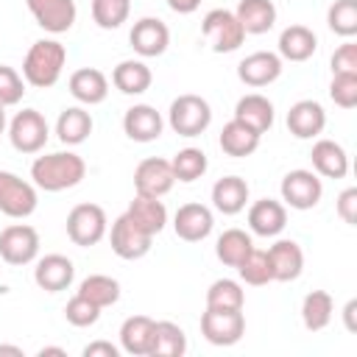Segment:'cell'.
Returning <instances> with one entry per match:
<instances>
[{"instance_id": "1", "label": "cell", "mask_w": 357, "mask_h": 357, "mask_svg": "<svg viewBox=\"0 0 357 357\" xmlns=\"http://www.w3.org/2000/svg\"><path fill=\"white\" fill-rule=\"evenodd\" d=\"M86 176V165L78 153L73 151H56V153H45L36 156L31 165V178L33 187L45 190V192H61L70 190L75 184H81V178Z\"/></svg>"}, {"instance_id": "2", "label": "cell", "mask_w": 357, "mask_h": 357, "mask_svg": "<svg viewBox=\"0 0 357 357\" xmlns=\"http://www.w3.org/2000/svg\"><path fill=\"white\" fill-rule=\"evenodd\" d=\"M64 61H67V50H64L61 42H56V39H39L25 53L22 78H25V84H31L36 89H50L61 78Z\"/></svg>"}, {"instance_id": "3", "label": "cell", "mask_w": 357, "mask_h": 357, "mask_svg": "<svg viewBox=\"0 0 357 357\" xmlns=\"http://www.w3.org/2000/svg\"><path fill=\"white\" fill-rule=\"evenodd\" d=\"M167 123L178 137H201L212 123V106L201 95H178L167 109Z\"/></svg>"}, {"instance_id": "4", "label": "cell", "mask_w": 357, "mask_h": 357, "mask_svg": "<svg viewBox=\"0 0 357 357\" xmlns=\"http://www.w3.org/2000/svg\"><path fill=\"white\" fill-rule=\"evenodd\" d=\"M106 229H109V220L103 206L98 204H78L67 215V237L81 248L100 243L106 237Z\"/></svg>"}, {"instance_id": "5", "label": "cell", "mask_w": 357, "mask_h": 357, "mask_svg": "<svg viewBox=\"0 0 357 357\" xmlns=\"http://www.w3.org/2000/svg\"><path fill=\"white\" fill-rule=\"evenodd\" d=\"M201 31H204V36H206V42L215 53H231L245 42L243 25L237 22L234 11H226V8L206 11V17L201 22Z\"/></svg>"}, {"instance_id": "6", "label": "cell", "mask_w": 357, "mask_h": 357, "mask_svg": "<svg viewBox=\"0 0 357 357\" xmlns=\"http://www.w3.org/2000/svg\"><path fill=\"white\" fill-rule=\"evenodd\" d=\"M50 137L47 120L36 109H22L8 123V139L20 153H39Z\"/></svg>"}, {"instance_id": "7", "label": "cell", "mask_w": 357, "mask_h": 357, "mask_svg": "<svg viewBox=\"0 0 357 357\" xmlns=\"http://www.w3.org/2000/svg\"><path fill=\"white\" fill-rule=\"evenodd\" d=\"M279 190H282V201L290 209H298V212L318 206V201L324 195V184H321L318 173L315 170H304V167L284 173Z\"/></svg>"}, {"instance_id": "8", "label": "cell", "mask_w": 357, "mask_h": 357, "mask_svg": "<svg viewBox=\"0 0 357 357\" xmlns=\"http://www.w3.org/2000/svg\"><path fill=\"white\" fill-rule=\"evenodd\" d=\"M39 198H36V187L25 178H20L11 170H0V212L8 218H28L33 215Z\"/></svg>"}, {"instance_id": "9", "label": "cell", "mask_w": 357, "mask_h": 357, "mask_svg": "<svg viewBox=\"0 0 357 357\" xmlns=\"http://www.w3.org/2000/svg\"><path fill=\"white\" fill-rule=\"evenodd\" d=\"M201 335L212 346H234L245 335V318L243 310H212L201 315Z\"/></svg>"}, {"instance_id": "10", "label": "cell", "mask_w": 357, "mask_h": 357, "mask_svg": "<svg viewBox=\"0 0 357 357\" xmlns=\"http://www.w3.org/2000/svg\"><path fill=\"white\" fill-rule=\"evenodd\" d=\"M39 254V231L28 223H11L0 231V259L8 265H28Z\"/></svg>"}, {"instance_id": "11", "label": "cell", "mask_w": 357, "mask_h": 357, "mask_svg": "<svg viewBox=\"0 0 357 357\" xmlns=\"http://www.w3.org/2000/svg\"><path fill=\"white\" fill-rule=\"evenodd\" d=\"M176 176L170 167V159L162 156H148L137 165L134 170V192L137 195H148V198H162L173 190Z\"/></svg>"}, {"instance_id": "12", "label": "cell", "mask_w": 357, "mask_h": 357, "mask_svg": "<svg viewBox=\"0 0 357 357\" xmlns=\"http://www.w3.org/2000/svg\"><path fill=\"white\" fill-rule=\"evenodd\" d=\"M109 243H112V251L120 257V259H142L148 251H151V243L153 237L139 229L126 212L112 223V231H109Z\"/></svg>"}, {"instance_id": "13", "label": "cell", "mask_w": 357, "mask_h": 357, "mask_svg": "<svg viewBox=\"0 0 357 357\" xmlns=\"http://www.w3.org/2000/svg\"><path fill=\"white\" fill-rule=\"evenodd\" d=\"M212 226H215V218H212V209L204 206V204H181L173 215V231L178 240L184 243H201L212 234Z\"/></svg>"}, {"instance_id": "14", "label": "cell", "mask_w": 357, "mask_h": 357, "mask_svg": "<svg viewBox=\"0 0 357 357\" xmlns=\"http://www.w3.org/2000/svg\"><path fill=\"white\" fill-rule=\"evenodd\" d=\"M128 42H131L134 53H139L142 59H153V56H162L167 50L170 31L159 17H142V20L134 22V28L128 33Z\"/></svg>"}, {"instance_id": "15", "label": "cell", "mask_w": 357, "mask_h": 357, "mask_svg": "<svg viewBox=\"0 0 357 357\" xmlns=\"http://www.w3.org/2000/svg\"><path fill=\"white\" fill-rule=\"evenodd\" d=\"M36 25L47 33H64L75 22V0H25Z\"/></svg>"}, {"instance_id": "16", "label": "cell", "mask_w": 357, "mask_h": 357, "mask_svg": "<svg viewBox=\"0 0 357 357\" xmlns=\"http://www.w3.org/2000/svg\"><path fill=\"white\" fill-rule=\"evenodd\" d=\"M279 75H282V59H279V53H271V50L248 53V56L237 64V78H240L245 86H254V89L273 84Z\"/></svg>"}, {"instance_id": "17", "label": "cell", "mask_w": 357, "mask_h": 357, "mask_svg": "<svg viewBox=\"0 0 357 357\" xmlns=\"http://www.w3.org/2000/svg\"><path fill=\"white\" fill-rule=\"evenodd\" d=\"M162 128H165L162 114L148 103H137L123 114V131L134 142H153L162 137Z\"/></svg>"}, {"instance_id": "18", "label": "cell", "mask_w": 357, "mask_h": 357, "mask_svg": "<svg viewBox=\"0 0 357 357\" xmlns=\"http://www.w3.org/2000/svg\"><path fill=\"white\" fill-rule=\"evenodd\" d=\"M273 282H296L304 271V251L296 240H276L268 248Z\"/></svg>"}, {"instance_id": "19", "label": "cell", "mask_w": 357, "mask_h": 357, "mask_svg": "<svg viewBox=\"0 0 357 357\" xmlns=\"http://www.w3.org/2000/svg\"><path fill=\"white\" fill-rule=\"evenodd\" d=\"M326 126V112L318 100H296L287 112V128L296 139H312L324 131Z\"/></svg>"}, {"instance_id": "20", "label": "cell", "mask_w": 357, "mask_h": 357, "mask_svg": "<svg viewBox=\"0 0 357 357\" xmlns=\"http://www.w3.org/2000/svg\"><path fill=\"white\" fill-rule=\"evenodd\" d=\"M73 276H75V268L64 254H47L33 268V282L47 293L67 290L73 284Z\"/></svg>"}, {"instance_id": "21", "label": "cell", "mask_w": 357, "mask_h": 357, "mask_svg": "<svg viewBox=\"0 0 357 357\" xmlns=\"http://www.w3.org/2000/svg\"><path fill=\"white\" fill-rule=\"evenodd\" d=\"M70 95L84 106H98L109 95V78L98 67H81L70 75Z\"/></svg>"}, {"instance_id": "22", "label": "cell", "mask_w": 357, "mask_h": 357, "mask_svg": "<svg viewBox=\"0 0 357 357\" xmlns=\"http://www.w3.org/2000/svg\"><path fill=\"white\" fill-rule=\"evenodd\" d=\"M312 170L324 178H346L349 173V153L335 139H318L310 151Z\"/></svg>"}, {"instance_id": "23", "label": "cell", "mask_w": 357, "mask_h": 357, "mask_svg": "<svg viewBox=\"0 0 357 357\" xmlns=\"http://www.w3.org/2000/svg\"><path fill=\"white\" fill-rule=\"evenodd\" d=\"M248 226L259 237H276L287 226V209H284V204L282 201H273V198L254 201L251 209H248Z\"/></svg>"}, {"instance_id": "24", "label": "cell", "mask_w": 357, "mask_h": 357, "mask_svg": "<svg viewBox=\"0 0 357 357\" xmlns=\"http://www.w3.org/2000/svg\"><path fill=\"white\" fill-rule=\"evenodd\" d=\"M273 103L259 95V92H251V95H243L234 106V120H240L243 126H248L251 131H257L259 137L273 126Z\"/></svg>"}, {"instance_id": "25", "label": "cell", "mask_w": 357, "mask_h": 357, "mask_svg": "<svg viewBox=\"0 0 357 357\" xmlns=\"http://www.w3.org/2000/svg\"><path fill=\"white\" fill-rule=\"evenodd\" d=\"M248 204V181L240 176H223L212 184V206L223 215H237Z\"/></svg>"}, {"instance_id": "26", "label": "cell", "mask_w": 357, "mask_h": 357, "mask_svg": "<svg viewBox=\"0 0 357 357\" xmlns=\"http://www.w3.org/2000/svg\"><path fill=\"white\" fill-rule=\"evenodd\" d=\"M153 318L148 315H128L120 326V349L134 357H148L153 340Z\"/></svg>"}, {"instance_id": "27", "label": "cell", "mask_w": 357, "mask_h": 357, "mask_svg": "<svg viewBox=\"0 0 357 357\" xmlns=\"http://www.w3.org/2000/svg\"><path fill=\"white\" fill-rule=\"evenodd\" d=\"M279 59L287 61H307L318 50V36L307 25H287L279 33Z\"/></svg>"}, {"instance_id": "28", "label": "cell", "mask_w": 357, "mask_h": 357, "mask_svg": "<svg viewBox=\"0 0 357 357\" xmlns=\"http://www.w3.org/2000/svg\"><path fill=\"white\" fill-rule=\"evenodd\" d=\"M234 17L245 33H268L276 22V6L273 0H240Z\"/></svg>"}, {"instance_id": "29", "label": "cell", "mask_w": 357, "mask_h": 357, "mask_svg": "<svg viewBox=\"0 0 357 357\" xmlns=\"http://www.w3.org/2000/svg\"><path fill=\"white\" fill-rule=\"evenodd\" d=\"M151 81H153L151 67L139 59H126L112 70V84L123 95H142V92H148Z\"/></svg>"}, {"instance_id": "30", "label": "cell", "mask_w": 357, "mask_h": 357, "mask_svg": "<svg viewBox=\"0 0 357 357\" xmlns=\"http://www.w3.org/2000/svg\"><path fill=\"white\" fill-rule=\"evenodd\" d=\"M126 215H128L139 229H145L151 237H156V234L165 229V223H167V209H165V204H162L159 198H148V195H134V201L128 204Z\"/></svg>"}, {"instance_id": "31", "label": "cell", "mask_w": 357, "mask_h": 357, "mask_svg": "<svg viewBox=\"0 0 357 357\" xmlns=\"http://www.w3.org/2000/svg\"><path fill=\"white\" fill-rule=\"evenodd\" d=\"M220 151L226 156H234V159H243V156H251L257 148H259V134L251 131L248 126H243L240 120H229L220 131Z\"/></svg>"}, {"instance_id": "32", "label": "cell", "mask_w": 357, "mask_h": 357, "mask_svg": "<svg viewBox=\"0 0 357 357\" xmlns=\"http://www.w3.org/2000/svg\"><path fill=\"white\" fill-rule=\"evenodd\" d=\"M187 351V335L173 321H156L153 324V340L148 357H181Z\"/></svg>"}, {"instance_id": "33", "label": "cell", "mask_w": 357, "mask_h": 357, "mask_svg": "<svg viewBox=\"0 0 357 357\" xmlns=\"http://www.w3.org/2000/svg\"><path fill=\"white\" fill-rule=\"evenodd\" d=\"M92 134V114L81 106H70L56 120V137L64 145H81Z\"/></svg>"}, {"instance_id": "34", "label": "cell", "mask_w": 357, "mask_h": 357, "mask_svg": "<svg viewBox=\"0 0 357 357\" xmlns=\"http://www.w3.org/2000/svg\"><path fill=\"white\" fill-rule=\"evenodd\" d=\"M251 248H254L251 234H245L243 229H226V231L218 237V243H215V257H218L223 265L237 268V265L248 257Z\"/></svg>"}, {"instance_id": "35", "label": "cell", "mask_w": 357, "mask_h": 357, "mask_svg": "<svg viewBox=\"0 0 357 357\" xmlns=\"http://www.w3.org/2000/svg\"><path fill=\"white\" fill-rule=\"evenodd\" d=\"M332 312H335V304H332V296L326 290H312L301 301V321L310 332L326 329L332 321Z\"/></svg>"}, {"instance_id": "36", "label": "cell", "mask_w": 357, "mask_h": 357, "mask_svg": "<svg viewBox=\"0 0 357 357\" xmlns=\"http://www.w3.org/2000/svg\"><path fill=\"white\" fill-rule=\"evenodd\" d=\"M78 296L89 298L92 304H98L103 310V307L117 304V298H120V282L112 279V276H106V273H92V276H86L78 284Z\"/></svg>"}, {"instance_id": "37", "label": "cell", "mask_w": 357, "mask_h": 357, "mask_svg": "<svg viewBox=\"0 0 357 357\" xmlns=\"http://www.w3.org/2000/svg\"><path fill=\"white\" fill-rule=\"evenodd\" d=\"M170 167H173L176 181L190 184V181H195V178H201V176L206 173L209 162H206V153H204L201 148H181V151L170 159Z\"/></svg>"}, {"instance_id": "38", "label": "cell", "mask_w": 357, "mask_h": 357, "mask_svg": "<svg viewBox=\"0 0 357 357\" xmlns=\"http://www.w3.org/2000/svg\"><path fill=\"white\" fill-rule=\"evenodd\" d=\"M245 293L234 279H215L206 290V307L212 310H243Z\"/></svg>"}, {"instance_id": "39", "label": "cell", "mask_w": 357, "mask_h": 357, "mask_svg": "<svg viewBox=\"0 0 357 357\" xmlns=\"http://www.w3.org/2000/svg\"><path fill=\"white\" fill-rule=\"evenodd\" d=\"M326 25L343 39L357 33V0H335L326 11Z\"/></svg>"}, {"instance_id": "40", "label": "cell", "mask_w": 357, "mask_h": 357, "mask_svg": "<svg viewBox=\"0 0 357 357\" xmlns=\"http://www.w3.org/2000/svg\"><path fill=\"white\" fill-rule=\"evenodd\" d=\"M237 273L245 284H254V287H262L268 282H273V273H271V262H268V251L262 248H251L248 257L237 265Z\"/></svg>"}, {"instance_id": "41", "label": "cell", "mask_w": 357, "mask_h": 357, "mask_svg": "<svg viewBox=\"0 0 357 357\" xmlns=\"http://www.w3.org/2000/svg\"><path fill=\"white\" fill-rule=\"evenodd\" d=\"M131 0H92V20L103 31H114L128 20Z\"/></svg>"}, {"instance_id": "42", "label": "cell", "mask_w": 357, "mask_h": 357, "mask_svg": "<svg viewBox=\"0 0 357 357\" xmlns=\"http://www.w3.org/2000/svg\"><path fill=\"white\" fill-rule=\"evenodd\" d=\"M64 318H67V324L84 329V326L98 324V318H100V307L92 304L89 298H84V296L75 293V296L67 301V307H64Z\"/></svg>"}, {"instance_id": "43", "label": "cell", "mask_w": 357, "mask_h": 357, "mask_svg": "<svg viewBox=\"0 0 357 357\" xmlns=\"http://www.w3.org/2000/svg\"><path fill=\"white\" fill-rule=\"evenodd\" d=\"M22 95H25V78L14 67L0 64V103L14 106L22 100Z\"/></svg>"}, {"instance_id": "44", "label": "cell", "mask_w": 357, "mask_h": 357, "mask_svg": "<svg viewBox=\"0 0 357 357\" xmlns=\"http://www.w3.org/2000/svg\"><path fill=\"white\" fill-rule=\"evenodd\" d=\"M329 98L335 100V106L340 109H354L357 106V75H332L329 84Z\"/></svg>"}, {"instance_id": "45", "label": "cell", "mask_w": 357, "mask_h": 357, "mask_svg": "<svg viewBox=\"0 0 357 357\" xmlns=\"http://www.w3.org/2000/svg\"><path fill=\"white\" fill-rule=\"evenodd\" d=\"M332 75L343 73V75H357V45L346 42L332 53Z\"/></svg>"}, {"instance_id": "46", "label": "cell", "mask_w": 357, "mask_h": 357, "mask_svg": "<svg viewBox=\"0 0 357 357\" xmlns=\"http://www.w3.org/2000/svg\"><path fill=\"white\" fill-rule=\"evenodd\" d=\"M337 215L343 223L354 226L357 223V187H346L340 195H337Z\"/></svg>"}, {"instance_id": "47", "label": "cell", "mask_w": 357, "mask_h": 357, "mask_svg": "<svg viewBox=\"0 0 357 357\" xmlns=\"http://www.w3.org/2000/svg\"><path fill=\"white\" fill-rule=\"evenodd\" d=\"M81 354H84V357H117L120 349H117L114 343H109V340H95V343L84 346Z\"/></svg>"}, {"instance_id": "48", "label": "cell", "mask_w": 357, "mask_h": 357, "mask_svg": "<svg viewBox=\"0 0 357 357\" xmlns=\"http://www.w3.org/2000/svg\"><path fill=\"white\" fill-rule=\"evenodd\" d=\"M167 6H170L176 14H192V11L201 6V0H167Z\"/></svg>"}, {"instance_id": "49", "label": "cell", "mask_w": 357, "mask_h": 357, "mask_svg": "<svg viewBox=\"0 0 357 357\" xmlns=\"http://www.w3.org/2000/svg\"><path fill=\"white\" fill-rule=\"evenodd\" d=\"M354 310H357V301L351 298V301L343 307V318H346V329H349V332H354V329H357V324H354Z\"/></svg>"}, {"instance_id": "50", "label": "cell", "mask_w": 357, "mask_h": 357, "mask_svg": "<svg viewBox=\"0 0 357 357\" xmlns=\"http://www.w3.org/2000/svg\"><path fill=\"white\" fill-rule=\"evenodd\" d=\"M47 354H59V357H64L67 351H64L61 346H45V349H39V357H47Z\"/></svg>"}, {"instance_id": "51", "label": "cell", "mask_w": 357, "mask_h": 357, "mask_svg": "<svg viewBox=\"0 0 357 357\" xmlns=\"http://www.w3.org/2000/svg\"><path fill=\"white\" fill-rule=\"evenodd\" d=\"M0 354H14V357H22V349H20V346H0Z\"/></svg>"}, {"instance_id": "52", "label": "cell", "mask_w": 357, "mask_h": 357, "mask_svg": "<svg viewBox=\"0 0 357 357\" xmlns=\"http://www.w3.org/2000/svg\"><path fill=\"white\" fill-rule=\"evenodd\" d=\"M6 131V106L0 103V134Z\"/></svg>"}]
</instances>
